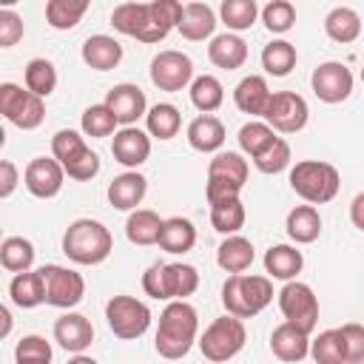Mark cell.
I'll list each match as a JSON object with an SVG mask.
<instances>
[{"label":"cell","instance_id":"obj_1","mask_svg":"<svg viewBox=\"0 0 364 364\" xmlns=\"http://www.w3.org/2000/svg\"><path fill=\"white\" fill-rule=\"evenodd\" d=\"M196 330H199V316L188 301H168L165 310L159 313V327H156V338L154 347L162 358L176 361L185 358L196 341Z\"/></svg>","mask_w":364,"mask_h":364},{"label":"cell","instance_id":"obj_2","mask_svg":"<svg viewBox=\"0 0 364 364\" xmlns=\"http://www.w3.org/2000/svg\"><path fill=\"white\" fill-rule=\"evenodd\" d=\"M114 250L111 230L97 219H77L63 233V253L74 264H102Z\"/></svg>","mask_w":364,"mask_h":364},{"label":"cell","instance_id":"obj_3","mask_svg":"<svg viewBox=\"0 0 364 364\" xmlns=\"http://www.w3.org/2000/svg\"><path fill=\"white\" fill-rule=\"evenodd\" d=\"M270 301H273V282H270V276L239 273V276H230L222 284V307L228 310V316L253 318Z\"/></svg>","mask_w":364,"mask_h":364},{"label":"cell","instance_id":"obj_4","mask_svg":"<svg viewBox=\"0 0 364 364\" xmlns=\"http://www.w3.org/2000/svg\"><path fill=\"white\" fill-rule=\"evenodd\" d=\"M196 287H199V273L193 264L156 262L142 273V290L156 301H185V296L196 293Z\"/></svg>","mask_w":364,"mask_h":364},{"label":"cell","instance_id":"obj_5","mask_svg":"<svg viewBox=\"0 0 364 364\" xmlns=\"http://www.w3.org/2000/svg\"><path fill=\"white\" fill-rule=\"evenodd\" d=\"M290 188L307 202V205H327L336 199L341 188V176L336 165L318 162V159H301L290 168Z\"/></svg>","mask_w":364,"mask_h":364},{"label":"cell","instance_id":"obj_6","mask_svg":"<svg viewBox=\"0 0 364 364\" xmlns=\"http://www.w3.org/2000/svg\"><path fill=\"white\" fill-rule=\"evenodd\" d=\"M51 154L63 165V171L77 182H88L100 173V156L71 128H63L51 136Z\"/></svg>","mask_w":364,"mask_h":364},{"label":"cell","instance_id":"obj_7","mask_svg":"<svg viewBox=\"0 0 364 364\" xmlns=\"http://www.w3.org/2000/svg\"><path fill=\"white\" fill-rule=\"evenodd\" d=\"M245 341H247V330H245L242 318H236V316H219V318H213L205 327V333L199 338V350H202V355L208 361L225 364V361H230L233 355L242 353Z\"/></svg>","mask_w":364,"mask_h":364},{"label":"cell","instance_id":"obj_8","mask_svg":"<svg viewBox=\"0 0 364 364\" xmlns=\"http://www.w3.org/2000/svg\"><path fill=\"white\" fill-rule=\"evenodd\" d=\"M105 321L117 338L134 341L151 327V310L134 296H111L105 304Z\"/></svg>","mask_w":364,"mask_h":364},{"label":"cell","instance_id":"obj_9","mask_svg":"<svg viewBox=\"0 0 364 364\" xmlns=\"http://www.w3.org/2000/svg\"><path fill=\"white\" fill-rule=\"evenodd\" d=\"M0 114L11 125H17L23 131H34L46 119V105H43V97L31 94L28 88H20L14 82H3L0 85Z\"/></svg>","mask_w":364,"mask_h":364},{"label":"cell","instance_id":"obj_10","mask_svg":"<svg viewBox=\"0 0 364 364\" xmlns=\"http://www.w3.org/2000/svg\"><path fill=\"white\" fill-rule=\"evenodd\" d=\"M279 310L287 324L304 330L307 336L318 324V299H316L313 287L304 282H287L279 290Z\"/></svg>","mask_w":364,"mask_h":364},{"label":"cell","instance_id":"obj_11","mask_svg":"<svg viewBox=\"0 0 364 364\" xmlns=\"http://www.w3.org/2000/svg\"><path fill=\"white\" fill-rule=\"evenodd\" d=\"M43 284H46V304L51 307H74L85 296V279L77 270L60 267V264H43Z\"/></svg>","mask_w":364,"mask_h":364},{"label":"cell","instance_id":"obj_12","mask_svg":"<svg viewBox=\"0 0 364 364\" xmlns=\"http://www.w3.org/2000/svg\"><path fill=\"white\" fill-rule=\"evenodd\" d=\"M307 117H310L307 102L296 91H276L267 102V111H264V122L279 134L301 131L307 125Z\"/></svg>","mask_w":364,"mask_h":364},{"label":"cell","instance_id":"obj_13","mask_svg":"<svg viewBox=\"0 0 364 364\" xmlns=\"http://www.w3.org/2000/svg\"><path fill=\"white\" fill-rule=\"evenodd\" d=\"M151 82L159 91H182L188 82H193V60L182 51H159L151 60Z\"/></svg>","mask_w":364,"mask_h":364},{"label":"cell","instance_id":"obj_14","mask_svg":"<svg viewBox=\"0 0 364 364\" xmlns=\"http://www.w3.org/2000/svg\"><path fill=\"white\" fill-rule=\"evenodd\" d=\"M310 85H313V94H316L321 102L336 105V102H344V100L353 94V71H350L344 63L327 60V63H321L318 68H313Z\"/></svg>","mask_w":364,"mask_h":364},{"label":"cell","instance_id":"obj_15","mask_svg":"<svg viewBox=\"0 0 364 364\" xmlns=\"http://www.w3.org/2000/svg\"><path fill=\"white\" fill-rule=\"evenodd\" d=\"M63 179H65V171L54 156H34L23 171V185L37 199L57 196L63 188Z\"/></svg>","mask_w":364,"mask_h":364},{"label":"cell","instance_id":"obj_16","mask_svg":"<svg viewBox=\"0 0 364 364\" xmlns=\"http://www.w3.org/2000/svg\"><path fill=\"white\" fill-rule=\"evenodd\" d=\"M105 105L114 111L117 122L125 125V128H131L139 117H145V108H148L145 91H142L139 85H134V82H119V85L108 88Z\"/></svg>","mask_w":364,"mask_h":364},{"label":"cell","instance_id":"obj_17","mask_svg":"<svg viewBox=\"0 0 364 364\" xmlns=\"http://www.w3.org/2000/svg\"><path fill=\"white\" fill-rule=\"evenodd\" d=\"M111 154L125 168H139L151 156V136L139 128H119L111 139Z\"/></svg>","mask_w":364,"mask_h":364},{"label":"cell","instance_id":"obj_18","mask_svg":"<svg viewBox=\"0 0 364 364\" xmlns=\"http://www.w3.org/2000/svg\"><path fill=\"white\" fill-rule=\"evenodd\" d=\"M54 341L68 353H82L94 341V327L82 313H63L54 321Z\"/></svg>","mask_w":364,"mask_h":364},{"label":"cell","instance_id":"obj_19","mask_svg":"<svg viewBox=\"0 0 364 364\" xmlns=\"http://www.w3.org/2000/svg\"><path fill=\"white\" fill-rule=\"evenodd\" d=\"M270 350L279 361L284 364H299L301 358H307L310 353V336L287 321H282L273 333H270Z\"/></svg>","mask_w":364,"mask_h":364},{"label":"cell","instance_id":"obj_20","mask_svg":"<svg viewBox=\"0 0 364 364\" xmlns=\"http://www.w3.org/2000/svg\"><path fill=\"white\" fill-rule=\"evenodd\" d=\"M148 179L139 171H125L108 182V202L117 210H136V205L145 199Z\"/></svg>","mask_w":364,"mask_h":364},{"label":"cell","instance_id":"obj_21","mask_svg":"<svg viewBox=\"0 0 364 364\" xmlns=\"http://www.w3.org/2000/svg\"><path fill=\"white\" fill-rule=\"evenodd\" d=\"M182 3L176 0H151L148 3V31L142 43H159L165 40L182 20Z\"/></svg>","mask_w":364,"mask_h":364},{"label":"cell","instance_id":"obj_22","mask_svg":"<svg viewBox=\"0 0 364 364\" xmlns=\"http://www.w3.org/2000/svg\"><path fill=\"white\" fill-rule=\"evenodd\" d=\"M270 97H273V91L267 88V80L262 74H250V77L239 80V85L233 88L236 108L242 114H250V117H264Z\"/></svg>","mask_w":364,"mask_h":364},{"label":"cell","instance_id":"obj_23","mask_svg":"<svg viewBox=\"0 0 364 364\" xmlns=\"http://www.w3.org/2000/svg\"><path fill=\"white\" fill-rule=\"evenodd\" d=\"M208 60L216 65V68H225V71H236L247 63V43L233 34V31H225V34H216L208 46Z\"/></svg>","mask_w":364,"mask_h":364},{"label":"cell","instance_id":"obj_24","mask_svg":"<svg viewBox=\"0 0 364 364\" xmlns=\"http://www.w3.org/2000/svg\"><path fill=\"white\" fill-rule=\"evenodd\" d=\"M176 31L185 40H191V43H199V40L213 37V31H216V14H213V9L208 3H185L182 20H179Z\"/></svg>","mask_w":364,"mask_h":364},{"label":"cell","instance_id":"obj_25","mask_svg":"<svg viewBox=\"0 0 364 364\" xmlns=\"http://www.w3.org/2000/svg\"><path fill=\"white\" fill-rule=\"evenodd\" d=\"M82 63L94 71H111L119 65L122 60V46L108 37V34H91L85 43H82Z\"/></svg>","mask_w":364,"mask_h":364},{"label":"cell","instance_id":"obj_26","mask_svg":"<svg viewBox=\"0 0 364 364\" xmlns=\"http://www.w3.org/2000/svg\"><path fill=\"white\" fill-rule=\"evenodd\" d=\"M188 142L199 154H216L225 145V125L213 114H202L188 125Z\"/></svg>","mask_w":364,"mask_h":364},{"label":"cell","instance_id":"obj_27","mask_svg":"<svg viewBox=\"0 0 364 364\" xmlns=\"http://www.w3.org/2000/svg\"><path fill=\"white\" fill-rule=\"evenodd\" d=\"M301 267H304L301 250H296L293 245H273V247L264 253V273H267L270 279L296 282V276L301 273Z\"/></svg>","mask_w":364,"mask_h":364},{"label":"cell","instance_id":"obj_28","mask_svg":"<svg viewBox=\"0 0 364 364\" xmlns=\"http://www.w3.org/2000/svg\"><path fill=\"white\" fill-rule=\"evenodd\" d=\"M253 245H250V239H245V236H225V242L216 247V264L225 270V273H233V276H239V273H245L250 264H253Z\"/></svg>","mask_w":364,"mask_h":364},{"label":"cell","instance_id":"obj_29","mask_svg":"<svg viewBox=\"0 0 364 364\" xmlns=\"http://www.w3.org/2000/svg\"><path fill=\"white\" fill-rule=\"evenodd\" d=\"M324 31H327V37L333 43H341V46L355 43L358 34H361V17L350 6H336L324 17Z\"/></svg>","mask_w":364,"mask_h":364},{"label":"cell","instance_id":"obj_30","mask_svg":"<svg viewBox=\"0 0 364 364\" xmlns=\"http://www.w3.org/2000/svg\"><path fill=\"white\" fill-rule=\"evenodd\" d=\"M162 222L154 210L148 208H136L131 210L128 222H125V236L128 242L139 245V247H148V245H159V233H162Z\"/></svg>","mask_w":364,"mask_h":364},{"label":"cell","instance_id":"obj_31","mask_svg":"<svg viewBox=\"0 0 364 364\" xmlns=\"http://www.w3.org/2000/svg\"><path fill=\"white\" fill-rule=\"evenodd\" d=\"M9 296L17 307L23 310H31V307H40L46 301V284H43V273L40 270H26V273H17L9 284Z\"/></svg>","mask_w":364,"mask_h":364},{"label":"cell","instance_id":"obj_32","mask_svg":"<svg viewBox=\"0 0 364 364\" xmlns=\"http://www.w3.org/2000/svg\"><path fill=\"white\" fill-rule=\"evenodd\" d=\"M208 179L245 188V182H247V159L242 154H236V151H219L208 165Z\"/></svg>","mask_w":364,"mask_h":364},{"label":"cell","instance_id":"obj_33","mask_svg":"<svg viewBox=\"0 0 364 364\" xmlns=\"http://www.w3.org/2000/svg\"><path fill=\"white\" fill-rule=\"evenodd\" d=\"M287 236L296 242V245H310L318 239L321 233V216L313 205H296L290 213H287Z\"/></svg>","mask_w":364,"mask_h":364},{"label":"cell","instance_id":"obj_34","mask_svg":"<svg viewBox=\"0 0 364 364\" xmlns=\"http://www.w3.org/2000/svg\"><path fill=\"white\" fill-rule=\"evenodd\" d=\"M196 245V228L191 219L185 216H171L162 222V233H159V247L165 253H188Z\"/></svg>","mask_w":364,"mask_h":364},{"label":"cell","instance_id":"obj_35","mask_svg":"<svg viewBox=\"0 0 364 364\" xmlns=\"http://www.w3.org/2000/svg\"><path fill=\"white\" fill-rule=\"evenodd\" d=\"M111 26L119 34L136 37L142 43V37L148 31V3H119L111 11Z\"/></svg>","mask_w":364,"mask_h":364},{"label":"cell","instance_id":"obj_36","mask_svg":"<svg viewBox=\"0 0 364 364\" xmlns=\"http://www.w3.org/2000/svg\"><path fill=\"white\" fill-rule=\"evenodd\" d=\"M34 245L28 242V239H23V236H6L3 239V245H0V264L9 270V273H26V270H31V264H34Z\"/></svg>","mask_w":364,"mask_h":364},{"label":"cell","instance_id":"obj_37","mask_svg":"<svg viewBox=\"0 0 364 364\" xmlns=\"http://www.w3.org/2000/svg\"><path fill=\"white\" fill-rule=\"evenodd\" d=\"M145 125H148V134L151 136H156V139H173L179 134V128H182V114L171 102H156L145 114Z\"/></svg>","mask_w":364,"mask_h":364},{"label":"cell","instance_id":"obj_38","mask_svg":"<svg viewBox=\"0 0 364 364\" xmlns=\"http://www.w3.org/2000/svg\"><path fill=\"white\" fill-rule=\"evenodd\" d=\"M310 355L316 364H347V344L341 330H321L310 341Z\"/></svg>","mask_w":364,"mask_h":364},{"label":"cell","instance_id":"obj_39","mask_svg":"<svg viewBox=\"0 0 364 364\" xmlns=\"http://www.w3.org/2000/svg\"><path fill=\"white\" fill-rule=\"evenodd\" d=\"M262 68L270 77H287L296 68V46L287 40H270L262 48Z\"/></svg>","mask_w":364,"mask_h":364},{"label":"cell","instance_id":"obj_40","mask_svg":"<svg viewBox=\"0 0 364 364\" xmlns=\"http://www.w3.org/2000/svg\"><path fill=\"white\" fill-rule=\"evenodd\" d=\"M239 148L250 156V159H256L262 151H267L279 136H276V131L267 125V122H262V119H250V122H245L242 128H239Z\"/></svg>","mask_w":364,"mask_h":364},{"label":"cell","instance_id":"obj_41","mask_svg":"<svg viewBox=\"0 0 364 364\" xmlns=\"http://www.w3.org/2000/svg\"><path fill=\"white\" fill-rule=\"evenodd\" d=\"M245 205L242 199H228L219 205H210V225L222 236H236L245 228Z\"/></svg>","mask_w":364,"mask_h":364},{"label":"cell","instance_id":"obj_42","mask_svg":"<svg viewBox=\"0 0 364 364\" xmlns=\"http://www.w3.org/2000/svg\"><path fill=\"white\" fill-rule=\"evenodd\" d=\"M85 11H88V3L85 0H48L46 3V20L57 31L74 28L82 20Z\"/></svg>","mask_w":364,"mask_h":364},{"label":"cell","instance_id":"obj_43","mask_svg":"<svg viewBox=\"0 0 364 364\" xmlns=\"http://www.w3.org/2000/svg\"><path fill=\"white\" fill-rule=\"evenodd\" d=\"M23 80H26V88H28L31 94H37V97H48V94L57 88V68H54L51 60H46V57H34V60H28Z\"/></svg>","mask_w":364,"mask_h":364},{"label":"cell","instance_id":"obj_44","mask_svg":"<svg viewBox=\"0 0 364 364\" xmlns=\"http://www.w3.org/2000/svg\"><path fill=\"white\" fill-rule=\"evenodd\" d=\"M191 102L202 111V114H210L216 111L222 102H225V88L222 82L213 77V74H202L191 82Z\"/></svg>","mask_w":364,"mask_h":364},{"label":"cell","instance_id":"obj_45","mask_svg":"<svg viewBox=\"0 0 364 364\" xmlns=\"http://www.w3.org/2000/svg\"><path fill=\"white\" fill-rule=\"evenodd\" d=\"M219 17L230 31H245L256 23L259 6H256V0H225L219 6Z\"/></svg>","mask_w":364,"mask_h":364},{"label":"cell","instance_id":"obj_46","mask_svg":"<svg viewBox=\"0 0 364 364\" xmlns=\"http://www.w3.org/2000/svg\"><path fill=\"white\" fill-rule=\"evenodd\" d=\"M80 125H82V134H85V136L100 139V136H111L119 122H117L114 111H111L105 102H97V105H88V108L82 111V122H80Z\"/></svg>","mask_w":364,"mask_h":364},{"label":"cell","instance_id":"obj_47","mask_svg":"<svg viewBox=\"0 0 364 364\" xmlns=\"http://www.w3.org/2000/svg\"><path fill=\"white\" fill-rule=\"evenodd\" d=\"M14 364H51V344L43 336H23L14 347Z\"/></svg>","mask_w":364,"mask_h":364},{"label":"cell","instance_id":"obj_48","mask_svg":"<svg viewBox=\"0 0 364 364\" xmlns=\"http://www.w3.org/2000/svg\"><path fill=\"white\" fill-rule=\"evenodd\" d=\"M262 23H264L267 31H273V34L290 31L293 23H296V9H293V3H287V0H270V3L262 9Z\"/></svg>","mask_w":364,"mask_h":364},{"label":"cell","instance_id":"obj_49","mask_svg":"<svg viewBox=\"0 0 364 364\" xmlns=\"http://www.w3.org/2000/svg\"><path fill=\"white\" fill-rule=\"evenodd\" d=\"M253 165L262 171V173H282L287 165H290V145H287V139H276L267 151H262L256 159H253Z\"/></svg>","mask_w":364,"mask_h":364},{"label":"cell","instance_id":"obj_50","mask_svg":"<svg viewBox=\"0 0 364 364\" xmlns=\"http://www.w3.org/2000/svg\"><path fill=\"white\" fill-rule=\"evenodd\" d=\"M23 31H26L23 17L11 9H3L0 11V48H11L23 37Z\"/></svg>","mask_w":364,"mask_h":364},{"label":"cell","instance_id":"obj_51","mask_svg":"<svg viewBox=\"0 0 364 364\" xmlns=\"http://www.w3.org/2000/svg\"><path fill=\"white\" fill-rule=\"evenodd\" d=\"M347 344V364H364V324H344L338 327Z\"/></svg>","mask_w":364,"mask_h":364},{"label":"cell","instance_id":"obj_52","mask_svg":"<svg viewBox=\"0 0 364 364\" xmlns=\"http://www.w3.org/2000/svg\"><path fill=\"white\" fill-rule=\"evenodd\" d=\"M17 168H14V162L11 159H3L0 162V199H9L11 193H14V188H17Z\"/></svg>","mask_w":364,"mask_h":364},{"label":"cell","instance_id":"obj_53","mask_svg":"<svg viewBox=\"0 0 364 364\" xmlns=\"http://www.w3.org/2000/svg\"><path fill=\"white\" fill-rule=\"evenodd\" d=\"M350 222H353V228L364 230V191L355 193V199L350 202Z\"/></svg>","mask_w":364,"mask_h":364},{"label":"cell","instance_id":"obj_54","mask_svg":"<svg viewBox=\"0 0 364 364\" xmlns=\"http://www.w3.org/2000/svg\"><path fill=\"white\" fill-rule=\"evenodd\" d=\"M0 318H3V330H0V336H9V330H11V313H9V307L0 310Z\"/></svg>","mask_w":364,"mask_h":364},{"label":"cell","instance_id":"obj_55","mask_svg":"<svg viewBox=\"0 0 364 364\" xmlns=\"http://www.w3.org/2000/svg\"><path fill=\"white\" fill-rule=\"evenodd\" d=\"M68 364H100V361H94L91 355H82V353H77V355H74Z\"/></svg>","mask_w":364,"mask_h":364},{"label":"cell","instance_id":"obj_56","mask_svg":"<svg viewBox=\"0 0 364 364\" xmlns=\"http://www.w3.org/2000/svg\"><path fill=\"white\" fill-rule=\"evenodd\" d=\"M361 82H364V68H361Z\"/></svg>","mask_w":364,"mask_h":364}]
</instances>
